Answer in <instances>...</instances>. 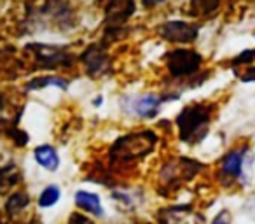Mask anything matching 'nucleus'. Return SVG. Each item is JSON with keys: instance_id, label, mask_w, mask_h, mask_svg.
Listing matches in <instances>:
<instances>
[{"instance_id": "obj_1", "label": "nucleus", "mask_w": 255, "mask_h": 224, "mask_svg": "<svg viewBox=\"0 0 255 224\" xmlns=\"http://www.w3.org/2000/svg\"><path fill=\"white\" fill-rule=\"evenodd\" d=\"M255 172V151L252 142L243 140L231 147L217 165V179L227 189H247Z\"/></svg>"}, {"instance_id": "obj_2", "label": "nucleus", "mask_w": 255, "mask_h": 224, "mask_svg": "<svg viewBox=\"0 0 255 224\" xmlns=\"http://www.w3.org/2000/svg\"><path fill=\"white\" fill-rule=\"evenodd\" d=\"M215 116V105L210 102H196L185 105L177 116L178 137L185 144H199L210 132Z\"/></svg>"}, {"instance_id": "obj_3", "label": "nucleus", "mask_w": 255, "mask_h": 224, "mask_svg": "<svg viewBox=\"0 0 255 224\" xmlns=\"http://www.w3.org/2000/svg\"><path fill=\"white\" fill-rule=\"evenodd\" d=\"M157 142L156 133L140 132L131 135L121 137L110 149V160L112 161H133L142 156H147L154 149Z\"/></svg>"}, {"instance_id": "obj_4", "label": "nucleus", "mask_w": 255, "mask_h": 224, "mask_svg": "<svg viewBox=\"0 0 255 224\" xmlns=\"http://www.w3.org/2000/svg\"><path fill=\"white\" fill-rule=\"evenodd\" d=\"M203 67V54L189 47H177L166 53L168 74L175 79H187L199 74Z\"/></svg>"}, {"instance_id": "obj_5", "label": "nucleus", "mask_w": 255, "mask_h": 224, "mask_svg": "<svg viewBox=\"0 0 255 224\" xmlns=\"http://www.w3.org/2000/svg\"><path fill=\"white\" fill-rule=\"evenodd\" d=\"M157 33L163 40L170 44H192L199 35V28L192 23L182 21V19H171L157 26Z\"/></svg>"}, {"instance_id": "obj_6", "label": "nucleus", "mask_w": 255, "mask_h": 224, "mask_svg": "<svg viewBox=\"0 0 255 224\" xmlns=\"http://www.w3.org/2000/svg\"><path fill=\"white\" fill-rule=\"evenodd\" d=\"M201 168H203V165L194 160H187V158L173 160L163 168V172H161V181L166 186L182 184V182L191 181L192 177H196V174H198Z\"/></svg>"}, {"instance_id": "obj_7", "label": "nucleus", "mask_w": 255, "mask_h": 224, "mask_svg": "<svg viewBox=\"0 0 255 224\" xmlns=\"http://www.w3.org/2000/svg\"><path fill=\"white\" fill-rule=\"evenodd\" d=\"M229 67L241 82H255V47L245 49L231 58Z\"/></svg>"}, {"instance_id": "obj_8", "label": "nucleus", "mask_w": 255, "mask_h": 224, "mask_svg": "<svg viewBox=\"0 0 255 224\" xmlns=\"http://www.w3.org/2000/svg\"><path fill=\"white\" fill-rule=\"evenodd\" d=\"M135 0H107L105 5V18L110 26H121L131 18L135 12Z\"/></svg>"}, {"instance_id": "obj_9", "label": "nucleus", "mask_w": 255, "mask_h": 224, "mask_svg": "<svg viewBox=\"0 0 255 224\" xmlns=\"http://www.w3.org/2000/svg\"><path fill=\"white\" fill-rule=\"evenodd\" d=\"M28 49L37 51L35 58L40 67H61V65H70V58L65 54L60 47L42 46V44H30Z\"/></svg>"}, {"instance_id": "obj_10", "label": "nucleus", "mask_w": 255, "mask_h": 224, "mask_svg": "<svg viewBox=\"0 0 255 224\" xmlns=\"http://www.w3.org/2000/svg\"><path fill=\"white\" fill-rule=\"evenodd\" d=\"M163 102H164V98H159V96H156V95H145V96H140V98L133 100L131 110L138 118H154Z\"/></svg>"}, {"instance_id": "obj_11", "label": "nucleus", "mask_w": 255, "mask_h": 224, "mask_svg": "<svg viewBox=\"0 0 255 224\" xmlns=\"http://www.w3.org/2000/svg\"><path fill=\"white\" fill-rule=\"evenodd\" d=\"M75 205L79 209L86 210L89 214H95L96 217H103V207L100 202V196L95 193H88V191H77L75 193Z\"/></svg>"}, {"instance_id": "obj_12", "label": "nucleus", "mask_w": 255, "mask_h": 224, "mask_svg": "<svg viewBox=\"0 0 255 224\" xmlns=\"http://www.w3.org/2000/svg\"><path fill=\"white\" fill-rule=\"evenodd\" d=\"M35 161L42 168L49 172H56L60 167V156H58L56 149L51 146H40L35 149Z\"/></svg>"}, {"instance_id": "obj_13", "label": "nucleus", "mask_w": 255, "mask_h": 224, "mask_svg": "<svg viewBox=\"0 0 255 224\" xmlns=\"http://www.w3.org/2000/svg\"><path fill=\"white\" fill-rule=\"evenodd\" d=\"M81 60L86 63L88 72H100L107 61V54L103 53V49L100 46H91L84 51V54L81 56Z\"/></svg>"}, {"instance_id": "obj_14", "label": "nucleus", "mask_w": 255, "mask_h": 224, "mask_svg": "<svg viewBox=\"0 0 255 224\" xmlns=\"http://www.w3.org/2000/svg\"><path fill=\"white\" fill-rule=\"evenodd\" d=\"M46 86H56L60 89H67L68 82L61 77H54V75H46V77H39L35 81H30L26 86V91H32V89H39V88H46Z\"/></svg>"}, {"instance_id": "obj_15", "label": "nucleus", "mask_w": 255, "mask_h": 224, "mask_svg": "<svg viewBox=\"0 0 255 224\" xmlns=\"http://www.w3.org/2000/svg\"><path fill=\"white\" fill-rule=\"evenodd\" d=\"M60 196H61V193H60V188H58V186H47V188L44 189L42 193H40V196H39V205L42 207V209L53 207L54 203H58Z\"/></svg>"}, {"instance_id": "obj_16", "label": "nucleus", "mask_w": 255, "mask_h": 224, "mask_svg": "<svg viewBox=\"0 0 255 224\" xmlns=\"http://www.w3.org/2000/svg\"><path fill=\"white\" fill-rule=\"evenodd\" d=\"M30 203V198L28 195H23V193H16V195H12L11 198L7 200V203H5V210L7 212H19V210H23L26 205Z\"/></svg>"}, {"instance_id": "obj_17", "label": "nucleus", "mask_w": 255, "mask_h": 224, "mask_svg": "<svg viewBox=\"0 0 255 224\" xmlns=\"http://www.w3.org/2000/svg\"><path fill=\"white\" fill-rule=\"evenodd\" d=\"M210 224H233V212L229 209H222L213 216Z\"/></svg>"}, {"instance_id": "obj_18", "label": "nucleus", "mask_w": 255, "mask_h": 224, "mask_svg": "<svg viewBox=\"0 0 255 224\" xmlns=\"http://www.w3.org/2000/svg\"><path fill=\"white\" fill-rule=\"evenodd\" d=\"M243 210L250 219L255 221V189L252 191V195L245 200V205H243Z\"/></svg>"}, {"instance_id": "obj_19", "label": "nucleus", "mask_w": 255, "mask_h": 224, "mask_svg": "<svg viewBox=\"0 0 255 224\" xmlns=\"http://www.w3.org/2000/svg\"><path fill=\"white\" fill-rule=\"evenodd\" d=\"M142 2L143 7L150 9V7H157V5H161L163 2H166V0H140Z\"/></svg>"}, {"instance_id": "obj_20", "label": "nucleus", "mask_w": 255, "mask_h": 224, "mask_svg": "<svg viewBox=\"0 0 255 224\" xmlns=\"http://www.w3.org/2000/svg\"><path fill=\"white\" fill-rule=\"evenodd\" d=\"M5 182V170H0V184Z\"/></svg>"}]
</instances>
